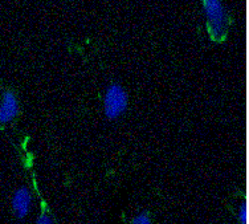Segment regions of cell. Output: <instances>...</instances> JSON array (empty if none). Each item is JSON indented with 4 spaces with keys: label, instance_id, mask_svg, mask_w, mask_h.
<instances>
[{
    "label": "cell",
    "instance_id": "1",
    "mask_svg": "<svg viewBox=\"0 0 249 224\" xmlns=\"http://www.w3.org/2000/svg\"><path fill=\"white\" fill-rule=\"evenodd\" d=\"M201 4L210 38L215 43H223L228 37L231 28V16L224 0H201Z\"/></svg>",
    "mask_w": 249,
    "mask_h": 224
},
{
    "label": "cell",
    "instance_id": "2",
    "mask_svg": "<svg viewBox=\"0 0 249 224\" xmlns=\"http://www.w3.org/2000/svg\"><path fill=\"white\" fill-rule=\"evenodd\" d=\"M129 95L120 84H111L104 95V113L106 118H120L127 110Z\"/></svg>",
    "mask_w": 249,
    "mask_h": 224
},
{
    "label": "cell",
    "instance_id": "3",
    "mask_svg": "<svg viewBox=\"0 0 249 224\" xmlns=\"http://www.w3.org/2000/svg\"><path fill=\"white\" fill-rule=\"evenodd\" d=\"M20 113L19 100L12 91H5L0 98V128L18 118Z\"/></svg>",
    "mask_w": 249,
    "mask_h": 224
},
{
    "label": "cell",
    "instance_id": "4",
    "mask_svg": "<svg viewBox=\"0 0 249 224\" xmlns=\"http://www.w3.org/2000/svg\"><path fill=\"white\" fill-rule=\"evenodd\" d=\"M31 205H32V194L28 187L21 186L15 191L11 205H12V212L18 219H24L28 216Z\"/></svg>",
    "mask_w": 249,
    "mask_h": 224
},
{
    "label": "cell",
    "instance_id": "5",
    "mask_svg": "<svg viewBox=\"0 0 249 224\" xmlns=\"http://www.w3.org/2000/svg\"><path fill=\"white\" fill-rule=\"evenodd\" d=\"M35 224H56L54 215L44 201H41V211H40V215Z\"/></svg>",
    "mask_w": 249,
    "mask_h": 224
},
{
    "label": "cell",
    "instance_id": "6",
    "mask_svg": "<svg viewBox=\"0 0 249 224\" xmlns=\"http://www.w3.org/2000/svg\"><path fill=\"white\" fill-rule=\"evenodd\" d=\"M237 219H239L240 224H248V202L247 201H244L240 205Z\"/></svg>",
    "mask_w": 249,
    "mask_h": 224
},
{
    "label": "cell",
    "instance_id": "7",
    "mask_svg": "<svg viewBox=\"0 0 249 224\" xmlns=\"http://www.w3.org/2000/svg\"><path fill=\"white\" fill-rule=\"evenodd\" d=\"M131 224H153V219L149 212H141L131 220Z\"/></svg>",
    "mask_w": 249,
    "mask_h": 224
}]
</instances>
